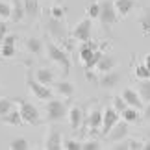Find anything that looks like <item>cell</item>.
Segmentation results:
<instances>
[{
	"label": "cell",
	"mask_w": 150,
	"mask_h": 150,
	"mask_svg": "<svg viewBox=\"0 0 150 150\" xmlns=\"http://www.w3.org/2000/svg\"><path fill=\"white\" fill-rule=\"evenodd\" d=\"M45 48H47V57L50 61L57 63V65L61 67L63 74L67 76V74L71 72V57H69V54L61 47H57L54 41H48L47 45H45Z\"/></svg>",
	"instance_id": "6da1fadb"
},
{
	"label": "cell",
	"mask_w": 150,
	"mask_h": 150,
	"mask_svg": "<svg viewBox=\"0 0 150 150\" xmlns=\"http://www.w3.org/2000/svg\"><path fill=\"white\" fill-rule=\"evenodd\" d=\"M26 87H28V91H30V95L33 96V98H37V100L47 102V100L52 98V89L48 87V85H43L41 82H37L32 71L26 72Z\"/></svg>",
	"instance_id": "7a4b0ae2"
},
{
	"label": "cell",
	"mask_w": 150,
	"mask_h": 150,
	"mask_svg": "<svg viewBox=\"0 0 150 150\" xmlns=\"http://www.w3.org/2000/svg\"><path fill=\"white\" fill-rule=\"evenodd\" d=\"M98 21L104 30H109V26L117 24L119 21V13L115 9V2L113 0H100V15Z\"/></svg>",
	"instance_id": "3957f363"
},
{
	"label": "cell",
	"mask_w": 150,
	"mask_h": 150,
	"mask_svg": "<svg viewBox=\"0 0 150 150\" xmlns=\"http://www.w3.org/2000/svg\"><path fill=\"white\" fill-rule=\"evenodd\" d=\"M69 108L63 100L57 98H50L47 100V120L48 122H61V120L67 119Z\"/></svg>",
	"instance_id": "277c9868"
},
{
	"label": "cell",
	"mask_w": 150,
	"mask_h": 150,
	"mask_svg": "<svg viewBox=\"0 0 150 150\" xmlns=\"http://www.w3.org/2000/svg\"><path fill=\"white\" fill-rule=\"evenodd\" d=\"M19 111H21V117L26 124H30V126L41 124V113H39V109L33 106L32 102L19 100Z\"/></svg>",
	"instance_id": "5b68a950"
},
{
	"label": "cell",
	"mask_w": 150,
	"mask_h": 150,
	"mask_svg": "<svg viewBox=\"0 0 150 150\" xmlns=\"http://www.w3.org/2000/svg\"><path fill=\"white\" fill-rule=\"evenodd\" d=\"M47 32H48V35L54 39V41H57V43H67V39H69V32L65 28V22H63L61 19L50 17V19L47 21Z\"/></svg>",
	"instance_id": "8992f818"
},
{
	"label": "cell",
	"mask_w": 150,
	"mask_h": 150,
	"mask_svg": "<svg viewBox=\"0 0 150 150\" xmlns=\"http://www.w3.org/2000/svg\"><path fill=\"white\" fill-rule=\"evenodd\" d=\"M71 35H72V39H76V41H80V43L91 41V35H93V19H91V17L82 19L76 26L72 28Z\"/></svg>",
	"instance_id": "52a82bcc"
},
{
	"label": "cell",
	"mask_w": 150,
	"mask_h": 150,
	"mask_svg": "<svg viewBox=\"0 0 150 150\" xmlns=\"http://www.w3.org/2000/svg\"><path fill=\"white\" fill-rule=\"evenodd\" d=\"M102 117H104V111H102L98 106H95L89 113H85L83 124L89 128L91 134H96V132H98V128H102Z\"/></svg>",
	"instance_id": "ba28073f"
},
{
	"label": "cell",
	"mask_w": 150,
	"mask_h": 150,
	"mask_svg": "<svg viewBox=\"0 0 150 150\" xmlns=\"http://www.w3.org/2000/svg\"><path fill=\"white\" fill-rule=\"evenodd\" d=\"M128 132H130V124L126 122V120L120 119L119 122L109 130V134L106 135V139H108V143H111V145H113V143H119V141L126 139V137H128Z\"/></svg>",
	"instance_id": "9c48e42d"
},
{
	"label": "cell",
	"mask_w": 150,
	"mask_h": 150,
	"mask_svg": "<svg viewBox=\"0 0 150 150\" xmlns=\"http://www.w3.org/2000/svg\"><path fill=\"white\" fill-rule=\"evenodd\" d=\"M119 120H120V113L117 111V109H115L113 106L106 108V109H104V117H102V132H100V134L106 137L109 134V130H111Z\"/></svg>",
	"instance_id": "30bf717a"
},
{
	"label": "cell",
	"mask_w": 150,
	"mask_h": 150,
	"mask_svg": "<svg viewBox=\"0 0 150 150\" xmlns=\"http://www.w3.org/2000/svg\"><path fill=\"white\" fill-rule=\"evenodd\" d=\"M120 72H117L113 69V71H108V72H102L98 80H96V83H98V87L102 89H115L117 85L120 83Z\"/></svg>",
	"instance_id": "8fae6325"
},
{
	"label": "cell",
	"mask_w": 150,
	"mask_h": 150,
	"mask_svg": "<svg viewBox=\"0 0 150 150\" xmlns=\"http://www.w3.org/2000/svg\"><path fill=\"white\" fill-rule=\"evenodd\" d=\"M43 148H47V150H61L63 148V137H61V132L57 128H50L47 132Z\"/></svg>",
	"instance_id": "7c38bea8"
},
{
	"label": "cell",
	"mask_w": 150,
	"mask_h": 150,
	"mask_svg": "<svg viewBox=\"0 0 150 150\" xmlns=\"http://www.w3.org/2000/svg\"><path fill=\"white\" fill-rule=\"evenodd\" d=\"M52 91H54L56 95H59L61 98H71V96L74 95V83L69 82V80H56L54 83H52Z\"/></svg>",
	"instance_id": "4fadbf2b"
},
{
	"label": "cell",
	"mask_w": 150,
	"mask_h": 150,
	"mask_svg": "<svg viewBox=\"0 0 150 150\" xmlns=\"http://www.w3.org/2000/svg\"><path fill=\"white\" fill-rule=\"evenodd\" d=\"M67 119H69V124H71L72 130H80V126L83 124L85 113H83V109L80 108V106H72V108H69Z\"/></svg>",
	"instance_id": "5bb4252c"
},
{
	"label": "cell",
	"mask_w": 150,
	"mask_h": 150,
	"mask_svg": "<svg viewBox=\"0 0 150 150\" xmlns=\"http://www.w3.org/2000/svg\"><path fill=\"white\" fill-rule=\"evenodd\" d=\"M33 76H35L37 82H41L43 85H48V87H52V83L56 82V72L48 67H41L37 71H33Z\"/></svg>",
	"instance_id": "9a60e30c"
},
{
	"label": "cell",
	"mask_w": 150,
	"mask_h": 150,
	"mask_svg": "<svg viewBox=\"0 0 150 150\" xmlns=\"http://www.w3.org/2000/svg\"><path fill=\"white\" fill-rule=\"evenodd\" d=\"M117 67V57L111 56V54H102V57L98 59L96 63V72L102 74V72H108V71H113V69Z\"/></svg>",
	"instance_id": "2e32d148"
},
{
	"label": "cell",
	"mask_w": 150,
	"mask_h": 150,
	"mask_svg": "<svg viewBox=\"0 0 150 150\" xmlns=\"http://www.w3.org/2000/svg\"><path fill=\"white\" fill-rule=\"evenodd\" d=\"M122 98L126 100V104L132 108H137V109H141L143 106H145V102H143V98L139 96V93H137L135 89H132V87H126L122 91Z\"/></svg>",
	"instance_id": "e0dca14e"
},
{
	"label": "cell",
	"mask_w": 150,
	"mask_h": 150,
	"mask_svg": "<svg viewBox=\"0 0 150 150\" xmlns=\"http://www.w3.org/2000/svg\"><path fill=\"white\" fill-rule=\"evenodd\" d=\"M24 2V11H26V19L28 21H37L41 15V4L39 0H22Z\"/></svg>",
	"instance_id": "ac0fdd59"
},
{
	"label": "cell",
	"mask_w": 150,
	"mask_h": 150,
	"mask_svg": "<svg viewBox=\"0 0 150 150\" xmlns=\"http://www.w3.org/2000/svg\"><path fill=\"white\" fill-rule=\"evenodd\" d=\"M13 22H21L26 19V11H24V2L22 0H11V17Z\"/></svg>",
	"instance_id": "d6986e66"
},
{
	"label": "cell",
	"mask_w": 150,
	"mask_h": 150,
	"mask_svg": "<svg viewBox=\"0 0 150 150\" xmlns=\"http://www.w3.org/2000/svg\"><path fill=\"white\" fill-rule=\"evenodd\" d=\"M0 120H2L4 124H8V126H21L22 122H24L22 117H21V111H19V109H13V108H11L6 115H2Z\"/></svg>",
	"instance_id": "ffe728a7"
},
{
	"label": "cell",
	"mask_w": 150,
	"mask_h": 150,
	"mask_svg": "<svg viewBox=\"0 0 150 150\" xmlns=\"http://www.w3.org/2000/svg\"><path fill=\"white\" fill-rule=\"evenodd\" d=\"M96 48H98V47H96L93 41L82 43V47H80V61H82V65H85V63H87L91 57H93V54H95Z\"/></svg>",
	"instance_id": "44dd1931"
},
{
	"label": "cell",
	"mask_w": 150,
	"mask_h": 150,
	"mask_svg": "<svg viewBox=\"0 0 150 150\" xmlns=\"http://www.w3.org/2000/svg\"><path fill=\"white\" fill-rule=\"evenodd\" d=\"M24 47L28 50V54L41 56V52H43V41H41V39H37V37H28L26 41H24Z\"/></svg>",
	"instance_id": "7402d4cb"
},
{
	"label": "cell",
	"mask_w": 150,
	"mask_h": 150,
	"mask_svg": "<svg viewBox=\"0 0 150 150\" xmlns=\"http://www.w3.org/2000/svg\"><path fill=\"white\" fill-rule=\"evenodd\" d=\"M113 2L119 17H128V13L135 8V0H113Z\"/></svg>",
	"instance_id": "603a6c76"
},
{
	"label": "cell",
	"mask_w": 150,
	"mask_h": 150,
	"mask_svg": "<svg viewBox=\"0 0 150 150\" xmlns=\"http://www.w3.org/2000/svg\"><path fill=\"white\" fill-rule=\"evenodd\" d=\"M137 22H139V26H141L143 35H150V8H143L141 9Z\"/></svg>",
	"instance_id": "cb8c5ba5"
},
{
	"label": "cell",
	"mask_w": 150,
	"mask_h": 150,
	"mask_svg": "<svg viewBox=\"0 0 150 150\" xmlns=\"http://www.w3.org/2000/svg\"><path fill=\"white\" fill-rule=\"evenodd\" d=\"M120 119L126 120L128 124H137V122H139V109L128 106L122 113H120Z\"/></svg>",
	"instance_id": "d4e9b609"
},
{
	"label": "cell",
	"mask_w": 150,
	"mask_h": 150,
	"mask_svg": "<svg viewBox=\"0 0 150 150\" xmlns=\"http://www.w3.org/2000/svg\"><path fill=\"white\" fill-rule=\"evenodd\" d=\"M8 148L9 150H28V148H32V145H30V141H28L26 137H15V139L9 141Z\"/></svg>",
	"instance_id": "484cf974"
},
{
	"label": "cell",
	"mask_w": 150,
	"mask_h": 150,
	"mask_svg": "<svg viewBox=\"0 0 150 150\" xmlns=\"http://www.w3.org/2000/svg\"><path fill=\"white\" fill-rule=\"evenodd\" d=\"M137 93L143 98V102H150V78L148 80H139V85H137Z\"/></svg>",
	"instance_id": "4316f807"
},
{
	"label": "cell",
	"mask_w": 150,
	"mask_h": 150,
	"mask_svg": "<svg viewBox=\"0 0 150 150\" xmlns=\"http://www.w3.org/2000/svg\"><path fill=\"white\" fill-rule=\"evenodd\" d=\"M134 74H135L137 80H148L150 78V69L145 65V63H139V65H135Z\"/></svg>",
	"instance_id": "83f0119b"
},
{
	"label": "cell",
	"mask_w": 150,
	"mask_h": 150,
	"mask_svg": "<svg viewBox=\"0 0 150 150\" xmlns=\"http://www.w3.org/2000/svg\"><path fill=\"white\" fill-rule=\"evenodd\" d=\"M15 54H17V48L13 47V45H2L0 47V56L2 57H15Z\"/></svg>",
	"instance_id": "f1b7e54d"
},
{
	"label": "cell",
	"mask_w": 150,
	"mask_h": 150,
	"mask_svg": "<svg viewBox=\"0 0 150 150\" xmlns=\"http://www.w3.org/2000/svg\"><path fill=\"white\" fill-rule=\"evenodd\" d=\"M100 15V2H91L87 6V17H91V19H98Z\"/></svg>",
	"instance_id": "f546056e"
},
{
	"label": "cell",
	"mask_w": 150,
	"mask_h": 150,
	"mask_svg": "<svg viewBox=\"0 0 150 150\" xmlns=\"http://www.w3.org/2000/svg\"><path fill=\"white\" fill-rule=\"evenodd\" d=\"M111 102H113V108L117 109L119 113H122L124 109L128 108V104H126V100L122 98V95H119V96H113V100H111Z\"/></svg>",
	"instance_id": "4dcf8cb0"
},
{
	"label": "cell",
	"mask_w": 150,
	"mask_h": 150,
	"mask_svg": "<svg viewBox=\"0 0 150 150\" xmlns=\"http://www.w3.org/2000/svg\"><path fill=\"white\" fill-rule=\"evenodd\" d=\"M50 17H54V19H61V21H65V8L63 6H52L50 8Z\"/></svg>",
	"instance_id": "1f68e13d"
},
{
	"label": "cell",
	"mask_w": 150,
	"mask_h": 150,
	"mask_svg": "<svg viewBox=\"0 0 150 150\" xmlns=\"http://www.w3.org/2000/svg\"><path fill=\"white\" fill-rule=\"evenodd\" d=\"M11 108H13V100H11V98H6V96H4V98H0V117L6 115Z\"/></svg>",
	"instance_id": "d6a6232c"
},
{
	"label": "cell",
	"mask_w": 150,
	"mask_h": 150,
	"mask_svg": "<svg viewBox=\"0 0 150 150\" xmlns=\"http://www.w3.org/2000/svg\"><path fill=\"white\" fill-rule=\"evenodd\" d=\"M63 148L65 150H82V143L78 139H65L63 141Z\"/></svg>",
	"instance_id": "836d02e7"
},
{
	"label": "cell",
	"mask_w": 150,
	"mask_h": 150,
	"mask_svg": "<svg viewBox=\"0 0 150 150\" xmlns=\"http://www.w3.org/2000/svg\"><path fill=\"white\" fill-rule=\"evenodd\" d=\"M98 148L102 146H100V141H96V139H87L82 143V150H98Z\"/></svg>",
	"instance_id": "e575fe53"
},
{
	"label": "cell",
	"mask_w": 150,
	"mask_h": 150,
	"mask_svg": "<svg viewBox=\"0 0 150 150\" xmlns=\"http://www.w3.org/2000/svg\"><path fill=\"white\" fill-rule=\"evenodd\" d=\"M0 17H2V19H9L11 17V4L0 0Z\"/></svg>",
	"instance_id": "d590c367"
},
{
	"label": "cell",
	"mask_w": 150,
	"mask_h": 150,
	"mask_svg": "<svg viewBox=\"0 0 150 150\" xmlns=\"http://www.w3.org/2000/svg\"><path fill=\"white\" fill-rule=\"evenodd\" d=\"M126 143H128V150H139V148H143V143H145V141H139V139H126Z\"/></svg>",
	"instance_id": "8d00e7d4"
},
{
	"label": "cell",
	"mask_w": 150,
	"mask_h": 150,
	"mask_svg": "<svg viewBox=\"0 0 150 150\" xmlns=\"http://www.w3.org/2000/svg\"><path fill=\"white\" fill-rule=\"evenodd\" d=\"M17 41H19V37H17V33H8V35L4 37V41H2V45H17Z\"/></svg>",
	"instance_id": "74e56055"
},
{
	"label": "cell",
	"mask_w": 150,
	"mask_h": 150,
	"mask_svg": "<svg viewBox=\"0 0 150 150\" xmlns=\"http://www.w3.org/2000/svg\"><path fill=\"white\" fill-rule=\"evenodd\" d=\"M9 33V30H8V26H6V22L4 21H0V45H2V41H4V37Z\"/></svg>",
	"instance_id": "f35d334b"
},
{
	"label": "cell",
	"mask_w": 150,
	"mask_h": 150,
	"mask_svg": "<svg viewBox=\"0 0 150 150\" xmlns=\"http://www.w3.org/2000/svg\"><path fill=\"white\" fill-rule=\"evenodd\" d=\"M143 120L150 124V102H148L146 106H145V111H143Z\"/></svg>",
	"instance_id": "ab89813d"
},
{
	"label": "cell",
	"mask_w": 150,
	"mask_h": 150,
	"mask_svg": "<svg viewBox=\"0 0 150 150\" xmlns=\"http://www.w3.org/2000/svg\"><path fill=\"white\" fill-rule=\"evenodd\" d=\"M143 148H145V150H150V139H145V143H143Z\"/></svg>",
	"instance_id": "60d3db41"
},
{
	"label": "cell",
	"mask_w": 150,
	"mask_h": 150,
	"mask_svg": "<svg viewBox=\"0 0 150 150\" xmlns=\"http://www.w3.org/2000/svg\"><path fill=\"white\" fill-rule=\"evenodd\" d=\"M145 65L150 69V54H146V56H145Z\"/></svg>",
	"instance_id": "b9f144b4"
},
{
	"label": "cell",
	"mask_w": 150,
	"mask_h": 150,
	"mask_svg": "<svg viewBox=\"0 0 150 150\" xmlns=\"http://www.w3.org/2000/svg\"><path fill=\"white\" fill-rule=\"evenodd\" d=\"M145 139H150V130H146V132H145Z\"/></svg>",
	"instance_id": "7bdbcfd3"
}]
</instances>
